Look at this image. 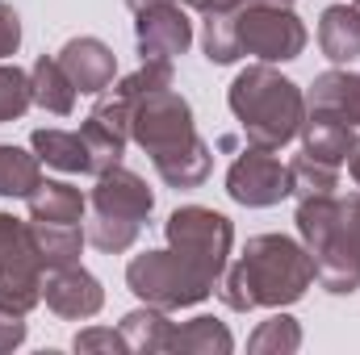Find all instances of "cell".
I'll return each instance as SVG.
<instances>
[{
	"instance_id": "1",
	"label": "cell",
	"mask_w": 360,
	"mask_h": 355,
	"mask_svg": "<svg viewBox=\"0 0 360 355\" xmlns=\"http://www.w3.org/2000/svg\"><path fill=\"white\" fill-rule=\"evenodd\" d=\"M314 284V260L310 251L289 234H256L248 239L243 255L226 264L218 280V301L235 314L252 309H285L297 305Z\"/></svg>"
},
{
	"instance_id": "2",
	"label": "cell",
	"mask_w": 360,
	"mask_h": 355,
	"mask_svg": "<svg viewBox=\"0 0 360 355\" xmlns=\"http://www.w3.org/2000/svg\"><path fill=\"white\" fill-rule=\"evenodd\" d=\"M226 105L248 147H264V151H281L285 142H293L306 121V92L289 76H281L272 63L243 67L226 88Z\"/></svg>"
},
{
	"instance_id": "3",
	"label": "cell",
	"mask_w": 360,
	"mask_h": 355,
	"mask_svg": "<svg viewBox=\"0 0 360 355\" xmlns=\"http://www.w3.org/2000/svg\"><path fill=\"white\" fill-rule=\"evenodd\" d=\"M155 209V192L147 188V180L130 168H109L101 172L89 192V213H84V234L96 251L105 255H122L139 243L147 217Z\"/></svg>"
},
{
	"instance_id": "4",
	"label": "cell",
	"mask_w": 360,
	"mask_h": 355,
	"mask_svg": "<svg viewBox=\"0 0 360 355\" xmlns=\"http://www.w3.org/2000/svg\"><path fill=\"white\" fill-rule=\"evenodd\" d=\"M335 196L340 192H331V196H302L293 222H297L302 247L314 260V280L327 293H335V297H352L360 288V255L340 234V205H335Z\"/></svg>"
},
{
	"instance_id": "5",
	"label": "cell",
	"mask_w": 360,
	"mask_h": 355,
	"mask_svg": "<svg viewBox=\"0 0 360 355\" xmlns=\"http://www.w3.org/2000/svg\"><path fill=\"white\" fill-rule=\"evenodd\" d=\"M126 284L130 293L143 301V305H155V309H188V305H201L210 293H214V280L201 276L197 267L188 264L180 251H143L126 264Z\"/></svg>"
},
{
	"instance_id": "6",
	"label": "cell",
	"mask_w": 360,
	"mask_h": 355,
	"mask_svg": "<svg viewBox=\"0 0 360 355\" xmlns=\"http://www.w3.org/2000/svg\"><path fill=\"white\" fill-rule=\"evenodd\" d=\"M164 234H168V247L180 251L188 264L197 267L201 276L222 280V272L231 264V247H235V226L226 213L210 209V205H180L168 213L164 222Z\"/></svg>"
},
{
	"instance_id": "7",
	"label": "cell",
	"mask_w": 360,
	"mask_h": 355,
	"mask_svg": "<svg viewBox=\"0 0 360 355\" xmlns=\"http://www.w3.org/2000/svg\"><path fill=\"white\" fill-rule=\"evenodd\" d=\"M130 138L151 155V163H160L184 147H193L201 134L193 121V105L176 88H155L130 105Z\"/></svg>"
},
{
	"instance_id": "8",
	"label": "cell",
	"mask_w": 360,
	"mask_h": 355,
	"mask_svg": "<svg viewBox=\"0 0 360 355\" xmlns=\"http://www.w3.org/2000/svg\"><path fill=\"white\" fill-rule=\"evenodd\" d=\"M239 51L260 63H293L306 51V25L285 0H248L235 13Z\"/></svg>"
},
{
	"instance_id": "9",
	"label": "cell",
	"mask_w": 360,
	"mask_h": 355,
	"mask_svg": "<svg viewBox=\"0 0 360 355\" xmlns=\"http://www.w3.org/2000/svg\"><path fill=\"white\" fill-rule=\"evenodd\" d=\"M42 280L46 267L38 260L30 222L0 213V309L30 314L34 305H42Z\"/></svg>"
},
{
	"instance_id": "10",
	"label": "cell",
	"mask_w": 360,
	"mask_h": 355,
	"mask_svg": "<svg viewBox=\"0 0 360 355\" xmlns=\"http://www.w3.org/2000/svg\"><path fill=\"white\" fill-rule=\"evenodd\" d=\"M226 196L248 209H272L289 196V163H281L264 147H248L226 168Z\"/></svg>"
},
{
	"instance_id": "11",
	"label": "cell",
	"mask_w": 360,
	"mask_h": 355,
	"mask_svg": "<svg viewBox=\"0 0 360 355\" xmlns=\"http://www.w3.org/2000/svg\"><path fill=\"white\" fill-rule=\"evenodd\" d=\"M134 42L143 59H176L193 46V21L176 0H160L134 13Z\"/></svg>"
},
{
	"instance_id": "12",
	"label": "cell",
	"mask_w": 360,
	"mask_h": 355,
	"mask_svg": "<svg viewBox=\"0 0 360 355\" xmlns=\"http://www.w3.org/2000/svg\"><path fill=\"white\" fill-rule=\"evenodd\" d=\"M42 301H46V309H51L55 318H63V322H89V318L101 314V305H105V288H101V280L92 276L89 267L72 264V267L46 272V280H42Z\"/></svg>"
},
{
	"instance_id": "13",
	"label": "cell",
	"mask_w": 360,
	"mask_h": 355,
	"mask_svg": "<svg viewBox=\"0 0 360 355\" xmlns=\"http://www.w3.org/2000/svg\"><path fill=\"white\" fill-rule=\"evenodd\" d=\"M59 63H63V72L72 76L76 92H84V96L105 92L113 84V76H117V55H113L101 38H92V34L68 38L63 51H59Z\"/></svg>"
},
{
	"instance_id": "14",
	"label": "cell",
	"mask_w": 360,
	"mask_h": 355,
	"mask_svg": "<svg viewBox=\"0 0 360 355\" xmlns=\"http://www.w3.org/2000/svg\"><path fill=\"white\" fill-rule=\"evenodd\" d=\"M297 138H302V155H310L327 168H344L352 147H356V126H348L340 113L306 109V121H302Z\"/></svg>"
},
{
	"instance_id": "15",
	"label": "cell",
	"mask_w": 360,
	"mask_h": 355,
	"mask_svg": "<svg viewBox=\"0 0 360 355\" xmlns=\"http://www.w3.org/2000/svg\"><path fill=\"white\" fill-rule=\"evenodd\" d=\"M30 151L55 168V172H72V176H92V155H89V142L80 130H34L30 134Z\"/></svg>"
},
{
	"instance_id": "16",
	"label": "cell",
	"mask_w": 360,
	"mask_h": 355,
	"mask_svg": "<svg viewBox=\"0 0 360 355\" xmlns=\"http://www.w3.org/2000/svg\"><path fill=\"white\" fill-rule=\"evenodd\" d=\"M306 109L340 113L348 126H356V130H360V72L331 67V72L314 76V84L306 88Z\"/></svg>"
},
{
	"instance_id": "17",
	"label": "cell",
	"mask_w": 360,
	"mask_h": 355,
	"mask_svg": "<svg viewBox=\"0 0 360 355\" xmlns=\"http://www.w3.org/2000/svg\"><path fill=\"white\" fill-rule=\"evenodd\" d=\"M319 46L335 67L360 59V13L356 4H327L319 17Z\"/></svg>"
},
{
	"instance_id": "18",
	"label": "cell",
	"mask_w": 360,
	"mask_h": 355,
	"mask_svg": "<svg viewBox=\"0 0 360 355\" xmlns=\"http://www.w3.org/2000/svg\"><path fill=\"white\" fill-rule=\"evenodd\" d=\"M117 330H122V339H126V351L164 355V351H172V330H176V322L168 318V309L139 305V309H130V314L117 322Z\"/></svg>"
},
{
	"instance_id": "19",
	"label": "cell",
	"mask_w": 360,
	"mask_h": 355,
	"mask_svg": "<svg viewBox=\"0 0 360 355\" xmlns=\"http://www.w3.org/2000/svg\"><path fill=\"white\" fill-rule=\"evenodd\" d=\"M30 84H34V105H38L42 113H51V117H72L80 92L72 84V76L63 72L59 55H38L34 67H30Z\"/></svg>"
},
{
	"instance_id": "20",
	"label": "cell",
	"mask_w": 360,
	"mask_h": 355,
	"mask_svg": "<svg viewBox=\"0 0 360 355\" xmlns=\"http://www.w3.org/2000/svg\"><path fill=\"white\" fill-rule=\"evenodd\" d=\"M25 205H30V222H84L89 213V196L68 180H42L25 196Z\"/></svg>"
},
{
	"instance_id": "21",
	"label": "cell",
	"mask_w": 360,
	"mask_h": 355,
	"mask_svg": "<svg viewBox=\"0 0 360 355\" xmlns=\"http://www.w3.org/2000/svg\"><path fill=\"white\" fill-rule=\"evenodd\" d=\"M30 234H34L38 260H42L46 272L80 264V251L89 243V234L80 230V222H30Z\"/></svg>"
},
{
	"instance_id": "22",
	"label": "cell",
	"mask_w": 360,
	"mask_h": 355,
	"mask_svg": "<svg viewBox=\"0 0 360 355\" xmlns=\"http://www.w3.org/2000/svg\"><path fill=\"white\" fill-rule=\"evenodd\" d=\"M172 351L176 355H231L235 351V335L226 330V322L201 314L188 318L172 330Z\"/></svg>"
},
{
	"instance_id": "23",
	"label": "cell",
	"mask_w": 360,
	"mask_h": 355,
	"mask_svg": "<svg viewBox=\"0 0 360 355\" xmlns=\"http://www.w3.org/2000/svg\"><path fill=\"white\" fill-rule=\"evenodd\" d=\"M155 168V176L164 180L168 188H201L210 172H214V155H210V147L197 138L193 147H184L176 155H168V159H160V163H151Z\"/></svg>"
},
{
	"instance_id": "24",
	"label": "cell",
	"mask_w": 360,
	"mask_h": 355,
	"mask_svg": "<svg viewBox=\"0 0 360 355\" xmlns=\"http://www.w3.org/2000/svg\"><path fill=\"white\" fill-rule=\"evenodd\" d=\"M42 184V159L13 142H0V196H30Z\"/></svg>"
},
{
	"instance_id": "25",
	"label": "cell",
	"mask_w": 360,
	"mask_h": 355,
	"mask_svg": "<svg viewBox=\"0 0 360 355\" xmlns=\"http://www.w3.org/2000/svg\"><path fill=\"white\" fill-rule=\"evenodd\" d=\"M248 351L252 355H293V351H302V326H297V318H289L285 309H276L272 318H264V322L252 330Z\"/></svg>"
},
{
	"instance_id": "26",
	"label": "cell",
	"mask_w": 360,
	"mask_h": 355,
	"mask_svg": "<svg viewBox=\"0 0 360 355\" xmlns=\"http://www.w3.org/2000/svg\"><path fill=\"white\" fill-rule=\"evenodd\" d=\"M201 51L214 67H231L243 59L239 51V34H235V13H205L201 25Z\"/></svg>"
},
{
	"instance_id": "27",
	"label": "cell",
	"mask_w": 360,
	"mask_h": 355,
	"mask_svg": "<svg viewBox=\"0 0 360 355\" xmlns=\"http://www.w3.org/2000/svg\"><path fill=\"white\" fill-rule=\"evenodd\" d=\"M340 192V168H327L310 155H297L289 159V196L302 201V196H331Z\"/></svg>"
},
{
	"instance_id": "28",
	"label": "cell",
	"mask_w": 360,
	"mask_h": 355,
	"mask_svg": "<svg viewBox=\"0 0 360 355\" xmlns=\"http://www.w3.org/2000/svg\"><path fill=\"white\" fill-rule=\"evenodd\" d=\"M34 105V84L30 72H21L17 63H0V126L25 117V109Z\"/></svg>"
},
{
	"instance_id": "29",
	"label": "cell",
	"mask_w": 360,
	"mask_h": 355,
	"mask_svg": "<svg viewBox=\"0 0 360 355\" xmlns=\"http://www.w3.org/2000/svg\"><path fill=\"white\" fill-rule=\"evenodd\" d=\"M72 347L80 355H122L126 351V339H122V330H109V326H89V330H80L76 339H72Z\"/></svg>"
},
{
	"instance_id": "30",
	"label": "cell",
	"mask_w": 360,
	"mask_h": 355,
	"mask_svg": "<svg viewBox=\"0 0 360 355\" xmlns=\"http://www.w3.org/2000/svg\"><path fill=\"white\" fill-rule=\"evenodd\" d=\"M335 205H340V234H344V243L360 255V192L335 196Z\"/></svg>"
},
{
	"instance_id": "31",
	"label": "cell",
	"mask_w": 360,
	"mask_h": 355,
	"mask_svg": "<svg viewBox=\"0 0 360 355\" xmlns=\"http://www.w3.org/2000/svg\"><path fill=\"white\" fill-rule=\"evenodd\" d=\"M17 46H21V17L13 4H0V63L13 59Z\"/></svg>"
},
{
	"instance_id": "32",
	"label": "cell",
	"mask_w": 360,
	"mask_h": 355,
	"mask_svg": "<svg viewBox=\"0 0 360 355\" xmlns=\"http://www.w3.org/2000/svg\"><path fill=\"white\" fill-rule=\"evenodd\" d=\"M30 326H25V314H13V309H0V355L17 351L25 343Z\"/></svg>"
},
{
	"instance_id": "33",
	"label": "cell",
	"mask_w": 360,
	"mask_h": 355,
	"mask_svg": "<svg viewBox=\"0 0 360 355\" xmlns=\"http://www.w3.org/2000/svg\"><path fill=\"white\" fill-rule=\"evenodd\" d=\"M188 8H197V13H239L248 0H184Z\"/></svg>"
},
{
	"instance_id": "34",
	"label": "cell",
	"mask_w": 360,
	"mask_h": 355,
	"mask_svg": "<svg viewBox=\"0 0 360 355\" xmlns=\"http://www.w3.org/2000/svg\"><path fill=\"white\" fill-rule=\"evenodd\" d=\"M348 172H352V184L360 188V138H356V147H352V155H348Z\"/></svg>"
},
{
	"instance_id": "35",
	"label": "cell",
	"mask_w": 360,
	"mask_h": 355,
	"mask_svg": "<svg viewBox=\"0 0 360 355\" xmlns=\"http://www.w3.org/2000/svg\"><path fill=\"white\" fill-rule=\"evenodd\" d=\"M147 4H160V0H126V8H130V13H139V8H147Z\"/></svg>"
},
{
	"instance_id": "36",
	"label": "cell",
	"mask_w": 360,
	"mask_h": 355,
	"mask_svg": "<svg viewBox=\"0 0 360 355\" xmlns=\"http://www.w3.org/2000/svg\"><path fill=\"white\" fill-rule=\"evenodd\" d=\"M352 4H356V13H360V0H352Z\"/></svg>"
},
{
	"instance_id": "37",
	"label": "cell",
	"mask_w": 360,
	"mask_h": 355,
	"mask_svg": "<svg viewBox=\"0 0 360 355\" xmlns=\"http://www.w3.org/2000/svg\"><path fill=\"white\" fill-rule=\"evenodd\" d=\"M285 4H293V0H285Z\"/></svg>"
}]
</instances>
